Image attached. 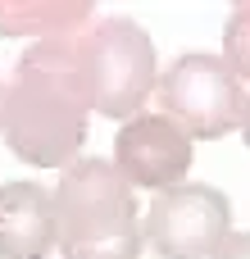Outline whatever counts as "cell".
Here are the masks:
<instances>
[{
  "instance_id": "cell-1",
  "label": "cell",
  "mask_w": 250,
  "mask_h": 259,
  "mask_svg": "<svg viewBox=\"0 0 250 259\" xmlns=\"http://www.w3.org/2000/svg\"><path fill=\"white\" fill-rule=\"evenodd\" d=\"M87 91L77 73V32L27 46L5 87V146L32 168H68L87 141Z\"/></svg>"
},
{
  "instance_id": "cell-2",
  "label": "cell",
  "mask_w": 250,
  "mask_h": 259,
  "mask_svg": "<svg viewBox=\"0 0 250 259\" xmlns=\"http://www.w3.org/2000/svg\"><path fill=\"white\" fill-rule=\"evenodd\" d=\"M146 232L128 178L100 159H73L55 182V250L64 259H141Z\"/></svg>"
},
{
  "instance_id": "cell-3",
  "label": "cell",
  "mask_w": 250,
  "mask_h": 259,
  "mask_svg": "<svg viewBox=\"0 0 250 259\" xmlns=\"http://www.w3.org/2000/svg\"><path fill=\"white\" fill-rule=\"evenodd\" d=\"M77 73L87 105L105 118H137L155 91V46L132 18H100L77 32Z\"/></svg>"
},
{
  "instance_id": "cell-4",
  "label": "cell",
  "mask_w": 250,
  "mask_h": 259,
  "mask_svg": "<svg viewBox=\"0 0 250 259\" xmlns=\"http://www.w3.org/2000/svg\"><path fill=\"white\" fill-rule=\"evenodd\" d=\"M159 105L164 118H173L196 141H219L232 127H241L246 91L241 77L228 68L223 55H178L159 77Z\"/></svg>"
},
{
  "instance_id": "cell-5",
  "label": "cell",
  "mask_w": 250,
  "mask_h": 259,
  "mask_svg": "<svg viewBox=\"0 0 250 259\" xmlns=\"http://www.w3.org/2000/svg\"><path fill=\"white\" fill-rule=\"evenodd\" d=\"M141 232L146 246L164 259H214L232 237V205L210 182H182L155 196Z\"/></svg>"
},
{
  "instance_id": "cell-6",
  "label": "cell",
  "mask_w": 250,
  "mask_h": 259,
  "mask_svg": "<svg viewBox=\"0 0 250 259\" xmlns=\"http://www.w3.org/2000/svg\"><path fill=\"white\" fill-rule=\"evenodd\" d=\"M114 168L128 178V187H146L155 196L182 187L191 168V137L164 114H137L114 137Z\"/></svg>"
},
{
  "instance_id": "cell-7",
  "label": "cell",
  "mask_w": 250,
  "mask_h": 259,
  "mask_svg": "<svg viewBox=\"0 0 250 259\" xmlns=\"http://www.w3.org/2000/svg\"><path fill=\"white\" fill-rule=\"evenodd\" d=\"M55 250V196L41 182L0 187V259H50Z\"/></svg>"
},
{
  "instance_id": "cell-8",
  "label": "cell",
  "mask_w": 250,
  "mask_h": 259,
  "mask_svg": "<svg viewBox=\"0 0 250 259\" xmlns=\"http://www.w3.org/2000/svg\"><path fill=\"white\" fill-rule=\"evenodd\" d=\"M91 5L82 0H0V36H64L82 32Z\"/></svg>"
},
{
  "instance_id": "cell-9",
  "label": "cell",
  "mask_w": 250,
  "mask_h": 259,
  "mask_svg": "<svg viewBox=\"0 0 250 259\" xmlns=\"http://www.w3.org/2000/svg\"><path fill=\"white\" fill-rule=\"evenodd\" d=\"M223 59L237 77L250 82V5H237L223 27Z\"/></svg>"
},
{
  "instance_id": "cell-10",
  "label": "cell",
  "mask_w": 250,
  "mask_h": 259,
  "mask_svg": "<svg viewBox=\"0 0 250 259\" xmlns=\"http://www.w3.org/2000/svg\"><path fill=\"white\" fill-rule=\"evenodd\" d=\"M214 259H250V232H232V237L219 246Z\"/></svg>"
},
{
  "instance_id": "cell-11",
  "label": "cell",
  "mask_w": 250,
  "mask_h": 259,
  "mask_svg": "<svg viewBox=\"0 0 250 259\" xmlns=\"http://www.w3.org/2000/svg\"><path fill=\"white\" fill-rule=\"evenodd\" d=\"M241 132H246V146H250V96H246V114H241Z\"/></svg>"
},
{
  "instance_id": "cell-12",
  "label": "cell",
  "mask_w": 250,
  "mask_h": 259,
  "mask_svg": "<svg viewBox=\"0 0 250 259\" xmlns=\"http://www.w3.org/2000/svg\"><path fill=\"white\" fill-rule=\"evenodd\" d=\"M0 118H5V82H0Z\"/></svg>"
}]
</instances>
